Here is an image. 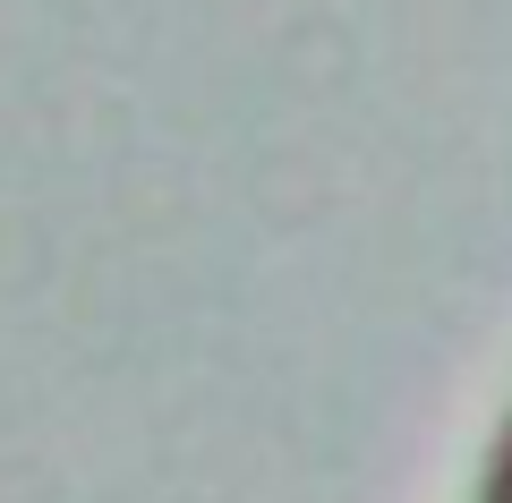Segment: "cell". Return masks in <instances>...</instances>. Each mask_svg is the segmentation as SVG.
<instances>
[{"instance_id": "6da1fadb", "label": "cell", "mask_w": 512, "mask_h": 503, "mask_svg": "<svg viewBox=\"0 0 512 503\" xmlns=\"http://www.w3.org/2000/svg\"><path fill=\"white\" fill-rule=\"evenodd\" d=\"M487 503H512V427H504V452H495V478H487Z\"/></svg>"}]
</instances>
